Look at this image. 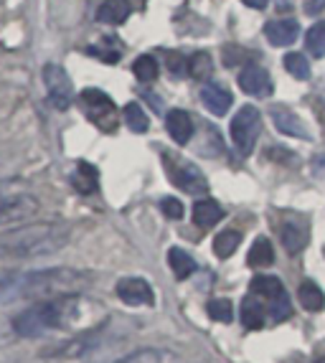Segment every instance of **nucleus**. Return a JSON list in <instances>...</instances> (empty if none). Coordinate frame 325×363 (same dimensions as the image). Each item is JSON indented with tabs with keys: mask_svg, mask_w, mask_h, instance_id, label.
Returning <instances> with one entry per match:
<instances>
[{
	"mask_svg": "<svg viewBox=\"0 0 325 363\" xmlns=\"http://www.w3.org/2000/svg\"><path fill=\"white\" fill-rule=\"evenodd\" d=\"M259 133H262V112L252 104H244L231 120V140H234V147L241 155H249L254 150V143H257Z\"/></svg>",
	"mask_w": 325,
	"mask_h": 363,
	"instance_id": "5",
	"label": "nucleus"
},
{
	"mask_svg": "<svg viewBox=\"0 0 325 363\" xmlns=\"http://www.w3.org/2000/svg\"><path fill=\"white\" fill-rule=\"evenodd\" d=\"M224 218V208L214 199H201L193 203V224L201 229H211Z\"/></svg>",
	"mask_w": 325,
	"mask_h": 363,
	"instance_id": "17",
	"label": "nucleus"
},
{
	"mask_svg": "<svg viewBox=\"0 0 325 363\" xmlns=\"http://www.w3.org/2000/svg\"><path fill=\"white\" fill-rule=\"evenodd\" d=\"M67 224L43 221V224H23L0 234V257L3 259H36L48 257L69 244Z\"/></svg>",
	"mask_w": 325,
	"mask_h": 363,
	"instance_id": "2",
	"label": "nucleus"
},
{
	"mask_svg": "<svg viewBox=\"0 0 325 363\" xmlns=\"http://www.w3.org/2000/svg\"><path fill=\"white\" fill-rule=\"evenodd\" d=\"M122 117H125L127 128L133 130V133H148V128H150V120H148V115H145L143 107H140L138 102L125 104V109H122Z\"/></svg>",
	"mask_w": 325,
	"mask_h": 363,
	"instance_id": "27",
	"label": "nucleus"
},
{
	"mask_svg": "<svg viewBox=\"0 0 325 363\" xmlns=\"http://www.w3.org/2000/svg\"><path fill=\"white\" fill-rule=\"evenodd\" d=\"M305 46L307 51L315 56V59H323L325 56V21H318L313 28L305 33Z\"/></svg>",
	"mask_w": 325,
	"mask_h": 363,
	"instance_id": "29",
	"label": "nucleus"
},
{
	"mask_svg": "<svg viewBox=\"0 0 325 363\" xmlns=\"http://www.w3.org/2000/svg\"><path fill=\"white\" fill-rule=\"evenodd\" d=\"M188 74L199 82H209L211 74H214V61L206 51H196V54L188 59Z\"/></svg>",
	"mask_w": 325,
	"mask_h": 363,
	"instance_id": "26",
	"label": "nucleus"
},
{
	"mask_svg": "<svg viewBox=\"0 0 325 363\" xmlns=\"http://www.w3.org/2000/svg\"><path fill=\"white\" fill-rule=\"evenodd\" d=\"M133 72H135V77L143 82V84H148V82H155V79H158V74H160V64H158L150 54H143V56H138V59H135Z\"/></svg>",
	"mask_w": 325,
	"mask_h": 363,
	"instance_id": "28",
	"label": "nucleus"
},
{
	"mask_svg": "<svg viewBox=\"0 0 325 363\" xmlns=\"http://www.w3.org/2000/svg\"><path fill=\"white\" fill-rule=\"evenodd\" d=\"M201 102H204V107L209 109L211 115L224 117L229 112L234 97H231V91L224 84H219V82H206V84L201 86Z\"/></svg>",
	"mask_w": 325,
	"mask_h": 363,
	"instance_id": "13",
	"label": "nucleus"
},
{
	"mask_svg": "<svg viewBox=\"0 0 325 363\" xmlns=\"http://www.w3.org/2000/svg\"><path fill=\"white\" fill-rule=\"evenodd\" d=\"M38 203L28 194H11V191H0V221L8 218H26L36 213Z\"/></svg>",
	"mask_w": 325,
	"mask_h": 363,
	"instance_id": "10",
	"label": "nucleus"
},
{
	"mask_svg": "<svg viewBox=\"0 0 325 363\" xmlns=\"http://www.w3.org/2000/svg\"><path fill=\"white\" fill-rule=\"evenodd\" d=\"M87 287V274L72 267H48V269H31L18 272L8 269L0 272V305L18 303V300H56V297L77 295Z\"/></svg>",
	"mask_w": 325,
	"mask_h": 363,
	"instance_id": "1",
	"label": "nucleus"
},
{
	"mask_svg": "<svg viewBox=\"0 0 325 363\" xmlns=\"http://www.w3.org/2000/svg\"><path fill=\"white\" fill-rule=\"evenodd\" d=\"M79 104L84 109L87 120L92 125H97L104 133H112L120 122V112H117V104L112 102L109 94H104L102 89H84L82 97H79Z\"/></svg>",
	"mask_w": 325,
	"mask_h": 363,
	"instance_id": "4",
	"label": "nucleus"
},
{
	"mask_svg": "<svg viewBox=\"0 0 325 363\" xmlns=\"http://www.w3.org/2000/svg\"><path fill=\"white\" fill-rule=\"evenodd\" d=\"M168 264L170 269H173V274L178 279H186L191 277L193 272H196V262H193V257L188 255V252H183V249L173 247L168 252Z\"/></svg>",
	"mask_w": 325,
	"mask_h": 363,
	"instance_id": "24",
	"label": "nucleus"
},
{
	"mask_svg": "<svg viewBox=\"0 0 325 363\" xmlns=\"http://www.w3.org/2000/svg\"><path fill=\"white\" fill-rule=\"evenodd\" d=\"M43 84H46L48 99H51V104H54L56 109L72 107L74 86H72V79H69L67 69L61 67V64L48 61L46 67H43Z\"/></svg>",
	"mask_w": 325,
	"mask_h": 363,
	"instance_id": "7",
	"label": "nucleus"
},
{
	"mask_svg": "<svg viewBox=\"0 0 325 363\" xmlns=\"http://www.w3.org/2000/svg\"><path fill=\"white\" fill-rule=\"evenodd\" d=\"M297 300H300V305L307 313H320V310L325 308V292L315 285L313 279H305V282H302L300 290H297Z\"/></svg>",
	"mask_w": 325,
	"mask_h": 363,
	"instance_id": "20",
	"label": "nucleus"
},
{
	"mask_svg": "<svg viewBox=\"0 0 325 363\" xmlns=\"http://www.w3.org/2000/svg\"><path fill=\"white\" fill-rule=\"evenodd\" d=\"M270 157H275V160H282L285 165H297V155H292V152H285V150H270L267 152Z\"/></svg>",
	"mask_w": 325,
	"mask_h": 363,
	"instance_id": "35",
	"label": "nucleus"
},
{
	"mask_svg": "<svg viewBox=\"0 0 325 363\" xmlns=\"http://www.w3.org/2000/svg\"><path fill=\"white\" fill-rule=\"evenodd\" d=\"M252 295H257L262 303L272 305V303H277L280 297L287 295V292H285L282 282H280L277 277H265V274H259V277L252 279Z\"/></svg>",
	"mask_w": 325,
	"mask_h": 363,
	"instance_id": "19",
	"label": "nucleus"
},
{
	"mask_svg": "<svg viewBox=\"0 0 325 363\" xmlns=\"http://www.w3.org/2000/svg\"><path fill=\"white\" fill-rule=\"evenodd\" d=\"M117 297H120L125 305H133V308H143V305L155 303V292H153L150 282L143 277H125L117 282Z\"/></svg>",
	"mask_w": 325,
	"mask_h": 363,
	"instance_id": "9",
	"label": "nucleus"
},
{
	"mask_svg": "<svg viewBox=\"0 0 325 363\" xmlns=\"http://www.w3.org/2000/svg\"><path fill=\"white\" fill-rule=\"evenodd\" d=\"M133 3L130 0H102V6L97 8V21L109 26H120L130 18Z\"/></svg>",
	"mask_w": 325,
	"mask_h": 363,
	"instance_id": "16",
	"label": "nucleus"
},
{
	"mask_svg": "<svg viewBox=\"0 0 325 363\" xmlns=\"http://www.w3.org/2000/svg\"><path fill=\"white\" fill-rule=\"evenodd\" d=\"M315 363H325V358H318V361H315Z\"/></svg>",
	"mask_w": 325,
	"mask_h": 363,
	"instance_id": "38",
	"label": "nucleus"
},
{
	"mask_svg": "<svg viewBox=\"0 0 325 363\" xmlns=\"http://www.w3.org/2000/svg\"><path fill=\"white\" fill-rule=\"evenodd\" d=\"M165 130H168V135L178 143V145H186L188 140L193 138L191 115L183 112V109H170L168 115H165Z\"/></svg>",
	"mask_w": 325,
	"mask_h": 363,
	"instance_id": "15",
	"label": "nucleus"
},
{
	"mask_svg": "<svg viewBox=\"0 0 325 363\" xmlns=\"http://www.w3.org/2000/svg\"><path fill=\"white\" fill-rule=\"evenodd\" d=\"M325 11V0H305V13L307 16H318Z\"/></svg>",
	"mask_w": 325,
	"mask_h": 363,
	"instance_id": "36",
	"label": "nucleus"
},
{
	"mask_svg": "<svg viewBox=\"0 0 325 363\" xmlns=\"http://www.w3.org/2000/svg\"><path fill=\"white\" fill-rule=\"evenodd\" d=\"M265 320H267L265 303L257 295L244 297V303H241V323H244V328L259 330V328H265Z\"/></svg>",
	"mask_w": 325,
	"mask_h": 363,
	"instance_id": "18",
	"label": "nucleus"
},
{
	"mask_svg": "<svg viewBox=\"0 0 325 363\" xmlns=\"http://www.w3.org/2000/svg\"><path fill=\"white\" fill-rule=\"evenodd\" d=\"M165 59H168V69L173 74H183L188 72V61H183L181 54H175V51H165Z\"/></svg>",
	"mask_w": 325,
	"mask_h": 363,
	"instance_id": "34",
	"label": "nucleus"
},
{
	"mask_svg": "<svg viewBox=\"0 0 325 363\" xmlns=\"http://www.w3.org/2000/svg\"><path fill=\"white\" fill-rule=\"evenodd\" d=\"M239 86L249 97H270L272 89H275V82H272L270 72H267L265 67L247 64L239 74Z\"/></svg>",
	"mask_w": 325,
	"mask_h": 363,
	"instance_id": "8",
	"label": "nucleus"
},
{
	"mask_svg": "<svg viewBox=\"0 0 325 363\" xmlns=\"http://www.w3.org/2000/svg\"><path fill=\"white\" fill-rule=\"evenodd\" d=\"M79 315V297H56V300H43L26 308L21 315L13 318V330L21 338H38L48 330H61L69 328Z\"/></svg>",
	"mask_w": 325,
	"mask_h": 363,
	"instance_id": "3",
	"label": "nucleus"
},
{
	"mask_svg": "<svg viewBox=\"0 0 325 363\" xmlns=\"http://www.w3.org/2000/svg\"><path fill=\"white\" fill-rule=\"evenodd\" d=\"M160 211L168 218H183V203L173 196H165V199H160Z\"/></svg>",
	"mask_w": 325,
	"mask_h": 363,
	"instance_id": "33",
	"label": "nucleus"
},
{
	"mask_svg": "<svg viewBox=\"0 0 325 363\" xmlns=\"http://www.w3.org/2000/svg\"><path fill=\"white\" fill-rule=\"evenodd\" d=\"M72 181L79 194H94L97 183H99V173H97V168L92 163H79L77 170H74Z\"/></svg>",
	"mask_w": 325,
	"mask_h": 363,
	"instance_id": "23",
	"label": "nucleus"
},
{
	"mask_svg": "<svg viewBox=\"0 0 325 363\" xmlns=\"http://www.w3.org/2000/svg\"><path fill=\"white\" fill-rule=\"evenodd\" d=\"M165 168H168V176L175 186L181 188L183 194L191 196H201L209 191V181L201 173V168L191 160H181V157H173L170 152H165Z\"/></svg>",
	"mask_w": 325,
	"mask_h": 363,
	"instance_id": "6",
	"label": "nucleus"
},
{
	"mask_svg": "<svg viewBox=\"0 0 325 363\" xmlns=\"http://www.w3.org/2000/svg\"><path fill=\"white\" fill-rule=\"evenodd\" d=\"M241 244V234L234 229H226L214 239V252H216L219 259H229Z\"/></svg>",
	"mask_w": 325,
	"mask_h": 363,
	"instance_id": "25",
	"label": "nucleus"
},
{
	"mask_svg": "<svg viewBox=\"0 0 325 363\" xmlns=\"http://www.w3.org/2000/svg\"><path fill=\"white\" fill-rule=\"evenodd\" d=\"M117 363H178V358L165 348H143V351L130 353Z\"/></svg>",
	"mask_w": 325,
	"mask_h": 363,
	"instance_id": "21",
	"label": "nucleus"
},
{
	"mask_svg": "<svg viewBox=\"0 0 325 363\" xmlns=\"http://www.w3.org/2000/svg\"><path fill=\"white\" fill-rule=\"evenodd\" d=\"M285 69H287L290 77L300 79V82L310 79V61H307L302 54H287L285 56Z\"/></svg>",
	"mask_w": 325,
	"mask_h": 363,
	"instance_id": "30",
	"label": "nucleus"
},
{
	"mask_svg": "<svg viewBox=\"0 0 325 363\" xmlns=\"http://www.w3.org/2000/svg\"><path fill=\"white\" fill-rule=\"evenodd\" d=\"M206 313L216 323H231V318H234V305H231L229 300H211V303L206 305Z\"/></svg>",
	"mask_w": 325,
	"mask_h": 363,
	"instance_id": "31",
	"label": "nucleus"
},
{
	"mask_svg": "<svg viewBox=\"0 0 325 363\" xmlns=\"http://www.w3.org/2000/svg\"><path fill=\"white\" fill-rule=\"evenodd\" d=\"M272 262H275V247H272L270 239H267V236L254 239L252 249H249V255H247V264L249 267H270Z\"/></svg>",
	"mask_w": 325,
	"mask_h": 363,
	"instance_id": "22",
	"label": "nucleus"
},
{
	"mask_svg": "<svg viewBox=\"0 0 325 363\" xmlns=\"http://www.w3.org/2000/svg\"><path fill=\"white\" fill-rule=\"evenodd\" d=\"M280 239H282L285 249L290 255H297L307 247L310 242V226H307V218H287L280 224Z\"/></svg>",
	"mask_w": 325,
	"mask_h": 363,
	"instance_id": "11",
	"label": "nucleus"
},
{
	"mask_svg": "<svg viewBox=\"0 0 325 363\" xmlns=\"http://www.w3.org/2000/svg\"><path fill=\"white\" fill-rule=\"evenodd\" d=\"M265 36L272 46H290V43H295L297 36H300V23L295 18L270 21L265 26Z\"/></svg>",
	"mask_w": 325,
	"mask_h": 363,
	"instance_id": "14",
	"label": "nucleus"
},
{
	"mask_svg": "<svg viewBox=\"0 0 325 363\" xmlns=\"http://www.w3.org/2000/svg\"><path fill=\"white\" fill-rule=\"evenodd\" d=\"M270 117H272V122H275V128H277L282 135H290V138H302V140L310 138L305 122H302L292 109L285 107V104H272Z\"/></svg>",
	"mask_w": 325,
	"mask_h": 363,
	"instance_id": "12",
	"label": "nucleus"
},
{
	"mask_svg": "<svg viewBox=\"0 0 325 363\" xmlns=\"http://www.w3.org/2000/svg\"><path fill=\"white\" fill-rule=\"evenodd\" d=\"M244 6H247V8H254V11H262V8L270 6V0H244Z\"/></svg>",
	"mask_w": 325,
	"mask_h": 363,
	"instance_id": "37",
	"label": "nucleus"
},
{
	"mask_svg": "<svg viewBox=\"0 0 325 363\" xmlns=\"http://www.w3.org/2000/svg\"><path fill=\"white\" fill-rule=\"evenodd\" d=\"M290 315H292V305H290V297H287V295L280 297L277 303H272V305H270V318H272L275 323L287 320Z\"/></svg>",
	"mask_w": 325,
	"mask_h": 363,
	"instance_id": "32",
	"label": "nucleus"
}]
</instances>
